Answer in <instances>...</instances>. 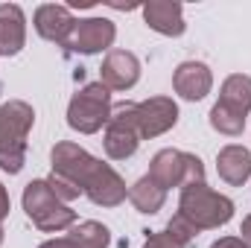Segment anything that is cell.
Returning <instances> with one entry per match:
<instances>
[{
    "label": "cell",
    "mask_w": 251,
    "mask_h": 248,
    "mask_svg": "<svg viewBox=\"0 0 251 248\" xmlns=\"http://www.w3.org/2000/svg\"><path fill=\"white\" fill-rule=\"evenodd\" d=\"M47 184H50V190H53V193H56L59 198H76V196L82 193V190H79L76 184H70L67 178H62V175H56V173H53V175L47 178Z\"/></svg>",
    "instance_id": "cell-21"
},
{
    "label": "cell",
    "mask_w": 251,
    "mask_h": 248,
    "mask_svg": "<svg viewBox=\"0 0 251 248\" xmlns=\"http://www.w3.org/2000/svg\"><path fill=\"white\" fill-rule=\"evenodd\" d=\"M216 173L222 181H228L231 187H240L249 181L251 175V152L246 146H225L219 155H216Z\"/></svg>",
    "instance_id": "cell-15"
},
{
    "label": "cell",
    "mask_w": 251,
    "mask_h": 248,
    "mask_svg": "<svg viewBox=\"0 0 251 248\" xmlns=\"http://www.w3.org/2000/svg\"><path fill=\"white\" fill-rule=\"evenodd\" d=\"M73 26H76V21H73V15H70L67 6L44 3V6H38V12H35V29H38V35L47 38V41L67 44Z\"/></svg>",
    "instance_id": "cell-12"
},
{
    "label": "cell",
    "mask_w": 251,
    "mask_h": 248,
    "mask_svg": "<svg viewBox=\"0 0 251 248\" xmlns=\"http://www.w3.org/2000/svg\"><path fill=\"white\" fill-rule=\"evenodd\" d=\"M32 120H35V111L21 99L0 105V170H6L12 175L21 173L24 155H26V134L32 128Z\"/></svg>",
    "instance_id": "cell-3"
},
{
    "label": "cell",
    "mask_w": 251,
    "mask_h": 248,
    "mask_svg": "<svg viewBox=\"0 0 251 248\" xmlns=\"http://www.w3.org/2000/svg\"><path fill=\"white\" fill-rule=\"evenodd\" d=\"M38 248H108V228L100 222H82L67 237L50 240Z\"/></svg>",
    "instance_id": "cell-16"
},
{
    "label": "cell",
    "mask_w": 251,
    "mask_h": 248,
    "mask_svg": "<svg viewBox=\"0 0 251 248\" xmlns=\"http://www.w3.org/2000/svg\"><path fill=\"white\" fill-rule=\"evenodd\" d=\"M190 228L199 234V231H207V228H219L225 222H231L234 216V201L228 196H219L216 190L199 181V184H187L181 190V201H178V213Z\"/></svg>",
    "instance_id": "cell-2"
},
{
    "label": "cell",
    "mask_w": 251,
    "mask_h": 248,
    "mask_svg": "<svg viewBox=\"0 0 251 248\" xmlns=\"http://www.w3.org/2000/svg\"><path fill=\"white\" fill-rule=\"evenodd\" d=\"M240 234H243V243H249V246H251V213L243 219V228H240Z\"/></svg>",
    "instance_id": "cell-24"
},
{
    "label": "cell",
    "mask_w": 251,
    "mask_h": 248,
    "mask_svg": "<svg viewBox=\"0 0 251 248\" xmlns=\"http://www.w3.org/2000/svg\"><path fill=\"white\" fill-rule=\"evenodd\" d=\"M149 178L158 187L170 190V187H184L187 184H199L204 181V167L196 155L190 152H178V149H161L152 158L149 167Z\"/></svg>",
    "instance_id": "cell-6"
},
{
    "label": "cell",
    "mask_w": 251,
    "mask_h": 248,
    "mask_svg": "<svg viewBox=\"0 0 251 248\" xmlns=\"http://www.w3.org/2000/svg\"><path fill=\"white\" fill-rule=\"evenodd\" d=\"M24 210L26 216L32 219V225L38 231H62V228H70L76 222V213L62 204V198L50 190L47 181H29L26 190H24Z\"/></svg>",
    "instance_id": "cell-4"
},
{
    "label": "cell",
    "mask_w": 251,
    "mask_h": 248,
    "mask_svg": "<svg viewBox=\"0 0 251 248\" xmlns=\"http://www.w3.org/2000/svg\"><path fill=\"white\" fill-rule=\"evenodd\" d=\"M0 246H3V228H0Z\"/></svg>",
    "instance_id": "cell-25"
},
{
    "label": "cell",
    "mask_w": 251,
    "mask_h": 248,
    "mask_svg": "<svg viewBox=\"0 0 251 248\" xmlns=\"http://www.w3.org/2000/svg\"><path fill=\"white\" fill-rule=\"evenodd\" d=\"M26 41V18L21 6L3 3L0 6V56H15L21 53Z\"/></svg>",
    "instance_id": "cell-14"
},
{
    "label": "cell",
    "mask_w": 251,
    "mask_h": 248,
    "mask_svg": "<svg viewBox=\"0 0 251 248\" xmlns=\"http://www.w3.org/2000/svg\"><path fill=\"white\" fill-rule=\"evenodd\" d=\"M210 248H251V246L243 243V240H237V237H222V240H216Z\"/></svg>",
    "instance_id": "cell-22"
},
{
    "label": "cell",
    "mask_w": 251,
    "mask_h": 248,
    "mask_svg": "<svg viewBox=\"0 0 251 248\" xmlns=\"http://www.w3.org/2000/svg\"><path fill=\"white\" fill-rule=\"evenodd\" d=\"M210 125H213L216 131H222V134L237 137V134H243V128H246V117H240V114H234V111H228V108H222V105L216 102L213 111H210Z\"/></svg>",
    "instance_id": "cell-20"
},
{
    "label": "cell",
    "mask_w": 251,
    "mask_h": 248,
    "mask_svg": "<svg viewBox=\"0 0 251 248\" xmlns=\"http://www.w3.org/2000/svg\"><path fill=\"white\" fill-rule=\"evenodd\" d=\"M173 88L176 94H181L190 102H199L210 94L213 88V76L207 70V64L201 62H184L176 67V76H173Z\"/></svg>",
    "instance_id": "cell-11"
},
{
    "label": "cell",
    "mask_w": 251,
    "mask_h": 248,
    "mask_svg": "<svg viewBox=\"0 0 251 248\" xmlns=\"http://www.w3.org/2000/svg\"><path fill=\"white\" fill-rule=\"evenodd\" d=\"M6 216H9V193L0 184V219H6Z\"/></svg>",
    "instance_id": "cell-23"
},
{
    "label": "cell",
    "mask_w": 251,
    "mask_h": 248,
    "mask_svg": "<svg viewBox=\"0 0 251 248\" xmlns=\"http://www.w3.org/2000/svg\"><path fill=\"white\" fill-rule=\"evenodd\" d=\"M134 123L140 137H158L178 123V105L170 97H152L146 102H134Z\"/></svg>",
    "instance_id": "cell-8"
},
{
    "label": "cell",
    "mask_w": 251,
    "mask_h": 248,
    "mask_svg": "<svg viewBox=\"0 0 251 248\" xmlns=\"http://www.w3.org/2000/svg\"><path fill=\"white\" fill-rule=\"evenodd\" d=\"M219 105L246 117L251 111V76H243V73L228 76L222 85V94H219Z\"/></svg>",
    "instance_id": "cell-17"
},
{
    "label": "cell",
    "mask_w": 251,
    "mask_h": 248,
    "mask_svg": "<svg viewBox=\"0 0 251 248\" xmlns=\"http://www.w3.org/2000/svg\"><path fill=\"white\" fill-rule=\"evenodd\" d=\"M111 91L102 82L85 85L67 105V123L82 134H94L111 120Z\"/></svg>",
    "instance_id": "cell-5"
},
{
    "label": "cell",
    "mask_w": 251,
    "mask_h": 248,
    "mask_svg": "<svg viewBox=\"0 0 251 248\" xmlns=\"http://www.w3.org/2000/svg\"><path fill=\"white\" fill-rule=\"evenodd\" d=\"M193 237L196 231L190 228L181 216H173V222L167 225V231L149 234L143 248H193Z\"/></svg>",
    "instance_id": "cell-18"
},
{
    "label": "cell",
    "mask_w": 251,
    "mask_h": 248,
    "mask_svg": "<svg viewBox=\"0 0 251 248\" xmlns=\"http://www.w3.org/2000/svg\"><path fill=\"white\" fill-rule=\"evenodd\" d=\"M128 201H131L140 213H158V210L164 207V201H167V190L158 187L149 175H143L137 184L128 190Z\"/></svg>",
    "instance_id": "cell-19"
},
{
    "label": "cell",
    "mask_w": 251,
    "mask_h": 248,
    "mask_svg": "<svg viewBox=\"0 0 251 248\" xmlns=\"http://www.w3.org/2000/svg\"><path fill=\"white\" fill-rule=\"evenodd\" d=\"M53 173L76 184L94 204L102 207H117L126 196V181L111 170L108 164L91 158L82 146L76 143H56L53 149Z\"/></svg>",
    "instance_id": "cell-1"
},
{
    "label": "cell",
    "mask_w": 251,
    "mask_h": 248,
    "mask_svg": "<svg viewBox=\"0 0 251 248\" xmlns=\"http://www.w3.org/2000/svg\"><path fill=\"white\" fill-rule=\"evenodd\" d=\"M140 134L134 123V102H117L111 108V120L105 125V152L114 161H126L137 152Z\"/></svg>",
    "instance_id": "cell-7"
},
{
    "label": "cell",
    "mask_w": 251,
    "mask_h": 248,
    "mask_svg": "<svg viewBox=\"0 0 251 248\" xmlns=\"http://www.w3.org/2000/svg\"><path fill=\"white\" fill-rule=\"evenodd\" d=\"M114 35H117V29H114V24L108 18H88V21H76V26H73L64 47L73 50V53L91 56V53L108 50L114 44Z\"/></svg>",
    "instance_id": "cell-9"
},
{
    "label": "cell",
    "mask_w": 251,
    "mask_h": 248,
    "mask_svg": "<svg viewBox=\"0 0 251 248\" xmlns=\"http://www.w3.org/2000/svg\"><path fill=\"white\" fill-rule=\"evenodd\" d=\"M143 21L161 32V35H181L184 32V15H181V3L173 0H149L143 6Z\"/></svg>",
    "instance_id": "cell-13"
},
{
    "label": "cell",
    "mask_w": 251,
    "mask_h": 248,
    "mask_svg": "<svg viewBox=\"0 0 251 248\" xmlns=\"http://www.w3.org/2000/svg\"><path fill=\"white\" fill-rule=\"evenodd\" d=\"M137 79H140V62H137L134 53H128V50H111L105 56L102 70H100V82L108 91H128Z\"/></svg>",
    "instance_id": "cell-10"
}]
</instances>
